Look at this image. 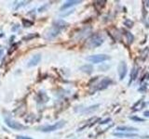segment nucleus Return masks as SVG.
<instances>
[{"mask_svg": "<svg viewBox=\"0 0 149 139\" xmlns=\"http://www.w3.org/2000/svg\"><path fill=\"white\" fill-rule=\"evenodd\" d=\"M36 37H38V34H28L26 36L23 37V40H30V39H34V38H36Z\"/></svg>", "mask_w": 149, "mask_h": 139, "instance_id": "nucleus-18", "label": "nucleus"}, {"mask_svg": "<svg viewBox=\"0 0 149 139\" xmlns=\"http://www.w3.org/2000/svg\"><path fill=\"white\" fill-rule=\"evenodd\" d=\"M99 104H97V105H94V106H91V107H88V108L85 109L83 110V112H85V113H90V112H92V111H94L96 110L98 108H99Z\"/></svg>", "mask_w": 149, "mask_h": 139, "instance_id": "nucleus-14", "label": "nucleus"}, {"mask_svg": "<svg viewBox=\"0 0 149 139\" xmlns=\"http://www.w3.org/2000/svg\"><path fill=\"white\" fill-rule=\"evenodd\" d=\"M111 83H112V80H111V79L108 78V77H105V78L102 79V80L99 83H98V85H96L94 91H97V90H104V89H105V88L108 87V85H110Z\"/></svg>", "mask_w": 149, "mask_h": 139, "instance_id": "nucleus-5", "label": "nucleus"}, {"mask_svg": "<svg viewBox=\"0 0 149 139\" xmlns=\"http://www.w3.org/2000/svg\"><path fill=\"white\" fill-rule=\"evenodd\" d=\"M116 131H119V132H137L138 129L135 128V127H130V126H118L116 127Z\"/></svg>", "mask_w": 149, "mask_h": 139, "instance_id": "nucleus-11", "label": "nucleus"}, {"mask_svg": "<svg viewBox=\"0 0 149 139\" xmlns=\"http://www.w3.org/2000/svg\"><path fill=\"white\" fill-rule=\"evenodd\" d=\"M118 75H119V80L122 81L125 78L126 74H127L128 71V67H127V63L125 61H121L118 65Z\"/></svg>", "mask_w": 149, "mask_h": 139, "instance_id": "nucleus-6", "label": "nucleus"}, {"mask_svg": "<svg viewBox=\"0 0 149 139\" xmlns=\"http://www.w3.org/2000/svg\"><path fill=\"white\" fill-rule=\"evenodd\" d=\"M53 24H54V27L58 28V29H60V30H63V29H64V28H66V26H67V23L63 20L55 21L53 22Z\"/></svg>", "mask_w": 149, "mask_h": 139, "instance_id": "nucleus-12", "label": "nucleus"}, {"mask_svg": "<svg viewBox=\"0 0 149 139\" xmlns=\"http://www.w3.org/2000/svg\"><path fill=\"white\" fill-rule=\"evenodd\" d=\"M81 1L80 0H70V1H67V2H65L62 7H61V10H64V9H66V8H71L73 6H74V5H77V4H80Z\"/></svg>", "mask_w": 149, "mask_h": 139, "instance_id": "nucleus-10", "label": "nucleus"}, {"mask_svg": "<svg viewBox=\"0 0 149 139\" xmlns=\"http://www.w3.org/2000/svg\"><path fill=\"white\" fill-rule=\"evenodd\" d=\"M146 6L149 7V1H146Z\"/></svg>", "mask_w": 149, "mask_h": 139, "instance_id": "nucleus-27", "label": "nucleus"}, {"mask_svg": "<svg viewBox=\"0 0 149 139\" xmlns=\"http://www.w3.org/2000/svg\"><path fill=\"white\" fill-rule=\"evenodd\" d=\"M41 60V55L40 54H36L30 58V60L28 61V67H34L36 66Z\"/></svg>", "mask_w": 149, "mask_h": 139, "instance_id": "nucleus-8", "label": "nucleus"}, {"mask_svg": "<svg viewBox=\"0 0 149 139\" xmlns=\"http://www.w3.org/2000/svg\"><path fill=\"white\" fill-rule=\"evenodd\" d=\"M16 139H32L31 137L29 136H19L16 137Z\"/></svg>", "mask_w": 149, "mask_h": 139, "instance_id": "nucleus-24", "label": "nucleus"}, {"mask_svg": "<svg viewBox=\"0 0 149 139\" xmlns=\"http://www.w3.org/2000/svg\"><path fill=\"white\" fill-rule=\"evenodd\" d=\"M124 25L125 26H127V27H129V28H132V26H133V21H132L130 20H129V19H127L126 21H124Z\"/></svg>", "mask_w": 149, "mask_h": 139, "instance_id": "nucleus-19", "label": "nucleus"}, {"mask_svg": "<svg viewBox=\"0 0 149 139\" xmlns=\"http://www.w3.org/2000/svg\"><path fill=\"white\" fill-rule=\"evenodd\" d=\"M64 124H65L64 120H60V122H55L52 125H48V126H40V127L37 128V130H38V131H41V132H44V133L53 132V131H56V130H58V129L63 128L64 126Z\"/></svg>", "mask_w": 149, "mask_h": 139, "instance_id": "nucleus-1", "label": "nucleus"}, {"mask_svg": "<svg viewBox=\"0 0 149 139\" xmlns=\"http://www.w3.org/2000/svg\"><path fill=\"white\" fill-rule=\"evenodd\" d=\"M102 43H104V38L100 34H94L87 42V46L88 48H95L100 46Z\"/></svg>", "mask_w": 149, "mask_h": 139, "instance_id": "nucleus-2", "label": "nucleus"}, {"mask_svg": "<svg viewBox=\"0 0 149 139\" xmlns=\"http://www.w3.org/2000/svg\"><path fill=\"white\" fill-rule=\"evenodd\" d=\"M113 136L116 137H120V138H133V137H138L139 134L137 133H113Z\"/></svg>", "mask_w": 149, "mask_h": 139, "instance_id": "nucleus-9", "label": "nucleus"}, {"mask_svg": "<svg viewBox=\"0 0 149 139\" xmlns=\"http://www.w3.org/2000/svg\"><path fill=\"white\" fill-rule=\"evenodd\" d=\"M111 120V119L110 118H107L106 120H102V122H100V124H105V123H107V122H109Z\"/></svg>", "mask_w": 149, "mask_h": 139, "instance_id": "nucleus-22", "label": "nucleus"}, {"mask_svg": "<svg viewBox=\"0 0 149 139\" xmlns=\"http://www.w3.org/2000/svg\"><path fill=\"white\" fill-rule=\"evenodd\" d=\"M137 73H138L137 69L134 67V68L132 69V73H130V80L129 83H130L132 81H134L135 79H136V77H137Z\"/></svg>", "mask_w": 149, "mask_h": 139, "instance_id": "nucleus-15", "label": "nucleus"}, {"mask_svg": "<svg viewBox=\"0 0 149 139\" xmlns=\"http://www.w3.org/2000/svg\"><path fill=\"white\" fill-rule=\"evenodd\" d=\"M124 32H125V35L127 36V38H128V42H129V44H132V42H133V39H134V37H133V35L130 34V32H128V31H124Z\"/></svg>", "mask_w": 149, "mask_h": 139, "instance_id": "nucleus-16", "label": "nucleus"}, {"mask_svg": "<svg viewBox=\"0 0 149 139\" xmlns=\"http://www.w3.org/2000/svg\"><path fill=\"white\" fill-rule=\"evenodd\" d=\"M143 115L146 116V117H147V118H149V110H146L143 112Z\"/></svg>", "mask_w": 149, "mask_h": 139, "instance_id": "nucleus-25", "label": "nucleus"}, {"mask_svg": "<svg viewBox=\"0 0 149 139\" xmlns=\"http://www.w3.org/2000/svg\"><path fill=\"white\" fill-rule=\"evenodd\" d=\"M22 24L24 25V27H30L33 25V21L28 20H22Z\"/></svg>", "mask_w": 149, "mask_h": 139, "instance_id": "nucleus-20", "label": "nucleus"}, {"mask_svg": "<svg viewBox=\"0 0 149 139\" xmlns=\"http://www.w3.org/2000/svg\"><path fill=\"white\" fill-rule=\"evenodd\" d=\"M111 58L109 56H107L105 54H98V55H92L90 57L87 58V60L91 61L92 63H100V62H104L106 60H109Z\"/></svg>", "mask_w": 149, "mask_h": 139, "instance_id": "nucleus-3", "label": "nucleus"}, {"mask_svg": "<svg viewBox=\"0 0 149 139\" xmlns=\"http://www.w3.org/2000/svg\"><path fill=\"white\" fill-rule=\"evenodd\" d=\"M79 70H80L81 72L87 73V74H91L93 72V67L91 66V64H86V65H83V66H81L80 68H79Z\"/></svg>", "mask_w": 149, "mask_h": 139, "instance_id": "nucleus-13", "label": "nucleus"}, {"mask_svg": "<svg viewBox=\"0 0 149 139\" xmlns=\"http://www.w3.org/2000/svg\"><path fill=\"white\" fill-rule=\"evenodd\" d=\"M130 120H134V122H143L144 120V119H143V118H140V117H137V116H130Z\"/></svg>", "mask_w": 149, "mask_h": 139, "instance_id": "nucleus-17", "label": "nucleus"}, {"mask_svg": "<svg viewBox=\"0 0 149 139\" xmlns=\"http://www.w3.org/2000/svg\"><path fill=\"white\" fill-rule=\"evenodd\" d=\"M3 54V49L2 50H0V57H1V55Z\"/></svg>", "mask_w": 149, "mask_h": 139, "instance_id": "nucleus-26", "label": "nucleus"}, {"mask_svg": "<svg viewBox=\"0 0 149 139\" xmlns=\"http://www.w3.org/2000/svg\"><path fill=\"white\" fill-rule=\"evenodd\" d=\"M60 32H61L60 29H58V28H56V27L53 26V27L49 28V29L46 32L45 37H46V38H48V39H52V38H54V37H56L60 34Z\"/></svg>", "mask_w": 149, "mask_h": 139, "instance_id": "nucleus-7", "label": "nucleus"}, {"mask_svg": "<svg viewBox=\"0 0 149 139\" xmlns=\"http://www.w3.org/2000/svg\"><path fill=\"white\" fill-rule=\"evenodd\" d=\"M5 122H6V124L8 125V126H9V127L14 129V130H24V129H27L26 126L21 124L20 122H15V120L10 119V118H6V119H5Z\"/></svg>", "mask_w": 149, "mask_h": 139, "instance_id": "nucleus-4", "label": "nucleus"}, {"mask_svg": "<svg viewBox=\"0 0 149 139\" xmlns=\"http://www.w3.org/2000/svg\"><path fill=\"white\" fill-rule=\"evenodd\" d=\"M138 91L139 92H142V93H143L144 91H146V85H144L142 87H140L139 89H138Z\"/></svg>", "mask_w": 149, "mask_h": 139, "instance_id": "nucleus-21", "label": "nucleus"}, {"mask_svg": "<svg viewBox=\"0 0 149 139\" xmlns=\"http://www.w3.org/2000/svg\"><path fill=\"white\" fill-rule=\"evenodd\" d=\"M74 10V9H72V10H70L69 12H67V13H63V14H61V16H63V17H64V16H67V15H69V14H71V13H73Z\"/></svg>", "mask_w": 149, "mask_h": 139, "instance_id": "nucleus-23", "label": "nucleus"}]
</instances>
